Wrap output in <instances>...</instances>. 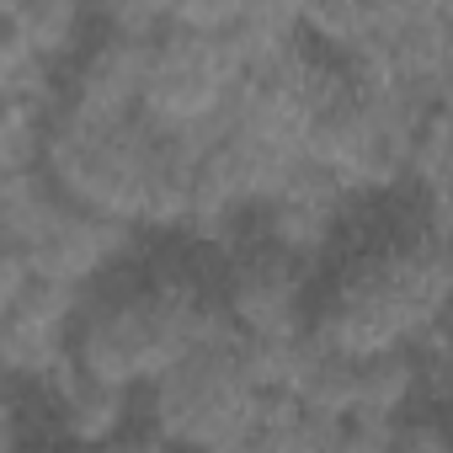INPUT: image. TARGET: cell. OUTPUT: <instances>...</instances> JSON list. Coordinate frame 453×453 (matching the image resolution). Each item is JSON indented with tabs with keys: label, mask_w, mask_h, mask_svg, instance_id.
Wrapping results in <instances>:
<instances>
[{
	"label": "cell",
	"mask_w": 453,
	"mask_h": 453,
	"mask_svg": "<svg viewBox=\"0 0 453 453\" xmlns=\"http://www.w3.org/2000/svg\"><path fill=\"white\" fill-rule=\"evenodd\" d=\"M331 267L304 288V336L331 352H389L442 299V246L416 213L373 219L342 235Z\"/></svg>",
	"instance_id": "cell-1"
},
{
	"label": "cell",
	"mask_w": 453,
	"mask_h": 453,
	"mask_svg": "<svg viewBox=\"0 0 453 453\" xmlns=\"http://www.w3.org/2000/svg\"><path fill=\"white\" fill-rule=\"evenodd\" d=\"M219 326H230L219 278L144 262L118 273L75 320V368L96 384L128 389L139 379H155Z\"/></svg>",
	"instance_id": "cell-2"
},
{
	"label": "cell",
	"mask_w": 453,
	"mask_h": 453,
	"mask_svg": "<svg viewBox=\"0 0 453 453\" xmlns=\"http://www.w3.org/2000/svg\"><path fill=\"white\" fill-rule=\"evenodd\" d=\"M224 86H230V54H224L219 27L160 17L144 33L139 102H150L165 123H192V118L213 112Z\"/></svg>",
	"instance_id": "cell-3"
},
{
	"label": "cell",
	"mask_w": 453,
	"mask_h": 453,
	"mask_svg": "<svg viewBox=\"0 0 453 453\" xmlns=\"http://www.w3.org/2000/svg\"><path fill=\"white\" fill-rule=\"evenodd\" d=\"M304 288L310 273L299 267L294 246L283 235H262L246 251L230 257L219 273V299L241 331L251 336H278V331H304Z\"/></svg>",
	"instance_id": "cell-4"
},
{
	"label": "cell",
	"mask_w": 453,
	"mask_h": 453,
	"mask_svg": "<svg viewBox=\"0 0 453 453\" xmlns=\"http://www.w3.org/2000/svg\"><path fill=\"white\" fill-rule=\"evenodd\" d=\"M139 75H144V33H128V27H107L75 65V86H70V102L75 112H96V118H112V112H128L139 102Z\"/></svg>",
	"instance_id": "cell-5"
},
{
	"label": "cell",
	"mask_w": 453,
	"mask_h": 453,
	"mask_svg": "<svg viewBox=\"0 0 453 453\" xmlns=\"http://www.w3.org/2000/svg\"><path fill=\"white\" fill-rule=\"evenodd\" d=\"M6 17L33 43H54L70 27V17H75V0H6Z\"/></svg>",
	"instance_id": "cell-6"
},
{
	"label": "cell",
	"mask_w": 453,
	"mask_h": 453,
	"mask_svg": "<svg viewBox=\"0 0 453 453\" xmlns=\"http://www.w3.org/2000/svg\"><path fill=\"white\" fill-rule=\"evenodd\" d=\"M27 278H33V257L22 246V235H12L6 224H0V315H6V304L22 294Z\"/></svg>",
	"instance_id": "cell-7"
},
{
	"label": "cell",
	"mask_w": 453,
	"mask_h": 453,
	"mask_svg": "<svg viewBox=\"0 0 453 453\" xmlns=\"http://www.w3.org/2000/svg\"><path fill=\"white\" fill-rule=\"evenodd\" d=\"M6 442H17V426H12V405L0 400V448H6Z\"/></svg>",
	"instance_id": "cell-8"
}]
</instances>
